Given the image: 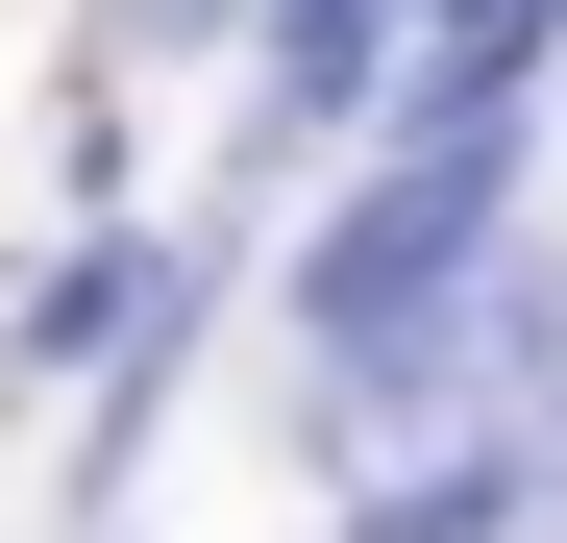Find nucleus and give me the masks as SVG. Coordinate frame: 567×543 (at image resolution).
Here are the masks:
<instances>
[]
</instances>
